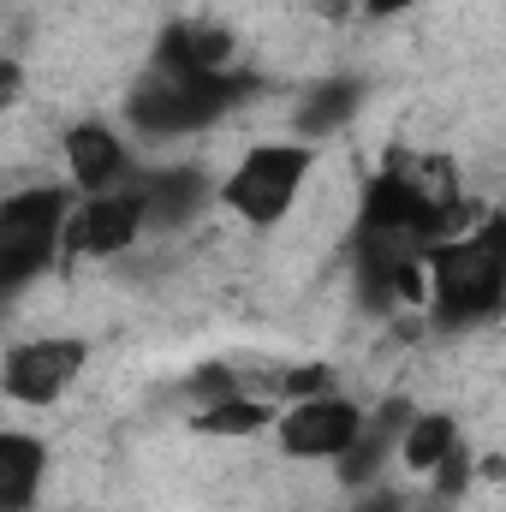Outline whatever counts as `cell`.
I'll return each mask as SVG.
<instances>
[{
	"mask_svg": "<svg viewBox=\"0 0 506 512\" xmlns=\"http://www.w3.org/2000/svg\"><path fill=\"white\" fill-rule=\"evenodd\" d=\"M245 90L251 84L239 72H209V66H185V60L161 54L137 78L126 114H131V126L149 131V137H185V131H203V126H215L221 114H233Z\"/></svg>",
	"mask_w": 506,
	"mask_h": 512,
	"instance_id": "1",
	"label": "cell"
},
{
	"mask_svg": "<svg viewBox=\"0 0 506 512\" xmlns=\"http://www.w3.org/2000/svg\"><path fill=\"white\" fill-rule=\"evenodd\" d=\"M423 280L441 304V322H483L501 304L506 256H501V221L483 215L477 227L441 239L423 251Z\"/></svg>",
	"mask_w": 506,
	"mask_h": 512,
	"instance_id": "2",
	"label": "cell"
},
{
	"mask_svg": "<svg viewBox=\"0 0 506 512\" xmlns=\"http://www.w3.org/2000/svg\"><path fill=\"white\" fill-rule=\"evenodd\" d=\"M310 167H316L310 143H256L251 155L221 179L215 197H221V209L239 215L245 227H280V221L292 215V203H298Z\"/></svg>",
	"mask_w": 506,
	"mask_h": 512,
	"instance_id": "3",
	"label": "cell"
},
{
	"mask_svg": "<svg viewBox=\"0 0 506 512\" xmlns=\"http://www.w3.org/2000/svg\"><path fill=\"white\" fill-rule=\"evenodd\" d=\"M60 221H66V191L54 185L0 197V292H18L48 268V256L60 251Z\"/></svg>",
	"mask_w": 506,
	"mask_h": 512,
	"instance_id": "4",
	"label": "cell"
},
{
	"mask_svg": "<svg viewBox=\"0 0 506 512\" xmlns=\"http://www.w3.org/2000/svg\"><path fill=\"white\" fill-rule=\"evenodd\" d=\"M90 364V346L78 334H36V340H18L6 358H0V393L18 399V405H54L66 387L84 376Z\"/></svg>",
	"mask_w": 506,
	"mask_h": 512,
	"instance_id": "5",
	"label": "cell"
},
{
	"mask_svg": "<svg viewBox=\"0 0 506 512\" xmlns=\"http://www.w3.org/2000/svg\"><path fill=\"white\" fill-rule=\"evenodd\" d=\"M364 435V405L340 393H310L274 417V441L286 459H340Z\"/></svg>",
	"mask_w": 506,
	"mask_h": 512,
	"instance_id": "6",
	"label": "cell"
},
{
	"mask_svg": "<svg viewBox=\"0 0 506 512\" xmlns=\"http://www.w3.org/2000/svg\"><path fill=\"white\" fill-rule=\"evenodd\" d=\"M149 227L143 215V191H96L90 203L66 209L60 221V256H120L137 245V233Z\"/></svg>",
	"mask_w": 506,
	"mask_h": 512,
	"instance_id": "7",
	"label": "cell"
},
{
	"mask_svg": "<svg viewBox=\"0 0 506 512\" xmlns=\"http://www.w3.org/2000/svg\"><path fill=\"white\" fill-rule=\"evenodd\" d=\"M48 477V447L36 435L0 429V512H30Z\"/></svg>",
	"mask_w": 506,
	"mask_h": 512,
	"instance_id": "8",
	"label": "cell"
},
{
	"mask_svg": "<svg viewBox=\"0 0 506 512\" xmlns=\"http://www.w3.org/2000/svg\"><path fill=\"white\" fill-rule=\"evenodd\" d=\"M60 155H66V173H72L84 191H108V185L126 173V143L108 126H72L66 143H60Z\"/></svg>",
	"mask_w": 506,
	"mask_h": 512,
	"instance_id": "9",
	"label": "cell"
},
{
	"mask_svg": "<svg viewBox=\"0 0 506 512\" xmlns=\"http://www.w3.org/2000/svg\"><path fill=\"white\" fill-rule=\"evenodd\" d=\"M453 441H459V417H453V411H411V417L399 423V435H393L399 465H405L411 477H429V471L453 453Z\"/></svg>",
	"mask_w": 506,
	"mask_h": 512,
	"instance_id": "10",
	"label": "cell"
},
{
	"mask_svg": "<svg viewBox=\"0 0 506 512\" xmlns=\"http://www.w3.org/2000/svg\"><path fill=\"white\" fill-rule=\"evenodd\" d=\"M274 423V399H262V393H227V399H203V411L191 417V429L197 435H209V441H251Z\"/></svg>",
	"mask_w": 506,
	"mask_h": 512,
	"instance_id": "11",
	"label": "cell"
},
{
	"mask_svg": "<svg viewBox=\"0 0 506 512\" xmlns=\"http://www.w3.org/2000/svg\"><path fill=\"white\" fill-rule=\"evenodd\" d=\"M358 102V84H322L310 102H304V131H328L346 120V108Z\"/></svg>",
	"mask_w": 506,
	"mask_h": 512,
	"instance_id": "12",
	"label": "cell"
},
{
	"mask_svg": "<svg viewBox=\"0 0 506 512\" xmlns=\"http://www.w3.org/2000/svg\"><path fill=\"white\" fill-rule=\"evenodd\" d=\"M18 96H24V66L12 54H0V108H12Z\"/></svg>",
	"mask_w": 506,
	"mask_h": 512,
	"instance_id": "13",
	"label": "cell"
},
{
	"mask_svg": "<svg viewBox=\"0 0 506 512\" xmlns=\"http://www.w3.org/2000/svg\"><path fill=\"white\" fill-rule=\"evenodd\" d=\"M358 6H364L370 18H393V12H411L417 0H358Z\"/></svg>",
	"mask_w": 506,
	"mask_h": 512,
	"instance_id": "14",
	"label": "cell"
}]
</instances>
